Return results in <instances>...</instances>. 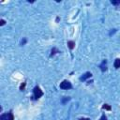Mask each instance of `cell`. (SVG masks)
<instances>
[{
    "label": "cell",
    "mask_w": 120,
    "mask_h": 120,
    "mask_svg": "<svg viewBox=\"0 0 120 120\" xmlns=\"http://www.w3.org/2000/svg\"><path fill=\"white\" fill-rule=\"evenodd\" d=\"M43 96V92L42 90L40 89L39 86H35L34 89H33V96H32V98L33 99H38L39 98H41Z\"/></svg>",
    "instance_id": "6da1fadb"
},
{
    "label": "cell",
    "mask_w": 120,
    "mask_h": 120,
    "mask_svg": "<svg viewBox=\"0 0 120 120\" xmlns=\"http://www.w3.org/2000/svg\"><path fill=\"white\" fill-rule=\"evenodd\" d=\"M59 86H60L61 89H65V90H68V89H71V88H72L71 82H70L69 81H68V80H64V81L60 83Z\"/></svg>",
    "instance_id": "7a4b0ae2"
},
{
    "label": "cell",
    "mask_w": 120,
    "mask_h": 120,
    "mask_svg": "<svg viewBox=\"0 0 120 120\" xmlns=\"http://www.w3.org/2000/svg\"><path fill=\"white\" fill-rule=\"evenodd\" d=\"M0 120H14V116H13L12 112L10 111V112H7V113L1 114Z\"/></svg>",
    "instance_id": "3957f363"
},
{
    "label": "cell",
    "mask_w": 120,
    "mask_h": 120,
    "mask_svg": "<svg viewBox=\"0 0 120 120\" xmlns=\"http://www.w3.org/2000/svg\"><path fill=\"white\" fill-rule=\"evenodd\" d=\"M90 77H92V73H91V72H85L82 76L80 77V81L83 82V81H85L86 79H88V78H90Z\"/></svg>",
    "instance_id": "277c9868"
},
{
    "label": "cell",
    "mask_w": 120,
    "mask_h": 120,
    "mask_svg": "<svg viewBox=\"0 0 120 120\" xmlns=\"http://www.w3.org/2000/svg\"><path fill=\"white\" fill-rule=\"evenodd\" d=\"M99 68H100V69H101L102 72L106 71L107 70V60H103L102 63L99 65Z\"/></svg>",
    "instance_id": "5b68a950"
},
{
    "label": "cell",
    "mask_w": 120,
    "mask_h": 120,
    "mask_svg": "<svg viewBox=\"0 0 120 120\" xmlns=\"http://www.w3.org/2000/svg\"><path fill=\"white\" fill-rule=\"evenodd\" d=\"M58 52H60V51H59L58 49H56L55 47H53V48L52 49V51H51V54H50V56L52 57V56H53L54 54H56V53H58Z\"/></svg>",
    "instance_id": "8992f818"
},
{
    "label": "cell",
    "mask_w": 120,
    "mask_h": 120,
    "mask_svg": "<svg viewBox=\"0 0 120 120\" xmlns=\"http://www.w3.org/2000/svg\"><path fill=\"white\" fill-rule=\"evenodd\" d=\"M113 66H114L115 68H120V58H116V59L114 60Z\"/></svg>",
    "instance_id": "52a82bcc"
},
{
    "label": "cell",
    "mask_w": 120,
    "mask_h": 120,
    "mask_svg": "<svg viewBox=\"0 0 120 120\" xmlns=\"http://www.w3.org/2000/svg\"><path fill=\"white\" fill-rule=\"evenodd\" d=\"M68 48L70 50H73V48L75 47V42L73 40H68Z\"/></svg>",
    "instance_id": "ba28073f"
},
{
    "label": "cell",
    "mask_w": 120,
    "mask_h": 120,
    "mask_svg": "<svg viewBox=\"0 0 120 120\" xmlns=\"http://www.w3.org/2000/svg\"><path fill=\"white\" fill-rule=\"evenodd\" d=\"M102 109H104V110H107V111H111V110H112V107H111L109 104H103V106H102Z\"/></svg>",
    "instance_id": "9c48e42d"
},
{
    "label": "cell",
    "mask_w": 120,
    "mask_h": 120,
    "mask_svg": "<svg viewBox=\"0 0 120 120\" xmlns=\"http://www.w3.org/2000/svg\"><path fill=\"white\" fill-rule=\"evenodd\" d=\"M69 99H70V98H69V97H64V98L62 99V103H63V104H65V103H66L67 101H68Z\"/></svg>",
    "instance_id": "30bf717a"
},
{
    "label": "cell",
    "mask_w": 120,
    "mask_h": 120,
    "mask_svg": "<svg viewBox=\"0 0 120 120\" xmlns=\"http://www.w3.org/2000/svg\"><path fill=\"white\" fill-rule=\"evenodd\" d=\"M111 3H112V5L117 6V5H120V0H118V1H111Z\"/></svg>",
    "instance_id": "8fae6325"
},
{
    "label": "cell",
    "mask_w": 120,
    "mask_h": 120,
    "mask_svg": "<svg viewBox=\"0 0 120 120\" xmlns=\"http://www.w3.org/2000/svg\"><path fill=\"white\" fill-rule=\"evenodd\" d=\"M25 85H26V83H25V82H23V83H22V84L20 85V90H22H22L24 89V87H25Z\"/></svg>",
    "instance_id": "7c38bea8"
},
{
    "label": "cell",
    "mask_w": 120,
    "mask_h": 120,
    "mask_svg": "<svg viewBox=\"0 0 120 120\" xmlns=\"http://www.w3.org/2000/svg\"><path fill=\"white\" fill-rule=\"evenodd\" d=\"M99 120H107V117H106V115L103 113L102 115H101V117H100V119Z\"/></svg>",
    "instance_id": "4fadbf2b"
},
{
    "label": "cell",
    "mask_w": 120,
    "mask_h": 120,
    "mask_svg": "<svg viewBox=\"0 0 120 120\" xmlns=\"http://www.w3.org/2000/svg\"><path fill=\"white\" fill-rule=\"evenodd\" d=\"M25 42H26V38L22 39V40H21V45H22H22H24V44H25Z\"/></svg>",
    "instance_id": "5bb4252c"
},
{
    "label": "cell",
    "mask_w": 120,
    "mask_h": 120,
    "mask_svg": "<svg viewBox=\"0 0 120 120\" xmlns=\"http://www.w3.org/2000/svg\"><path fill=\"white\" fill-rule=\"evenodd\" d=\"M6 23V22H5V20H3V19H1V21H0V25L2 26V25H4Z\"/></svg>",
    "instance_id": "9a60e30c"
},
{
    "label": "cell",
    "mask_w": 120,
    "mask_h": 120,
    "mask_svg": "<svg viewBox=\"0 0 120 120\" xmlns=\"http://www.w3.org/2000/svg\"><path fill=\"white\" fill-rule=\"evenodd\" d=\"M79 120H90L89 118H80Z\"/></svg>",
    "instance_id": "2e32d148"
},
{
    "label": "cell",
    "mask_w": 120,
    "mask_h": 120,
    "mask_svg": "<svg viewBox=\"0 0 120 120\" xmlns=\"http://www.w3.org/2000/svg\"><path fill=\"white\" fill-rule=\"evenodd\" d=\"M59 20H60V18H59V17H56V20H55V21H56V22H59Z\"/></svg>",
    "instance_id": "e0dca14e"
}]
</instances>
